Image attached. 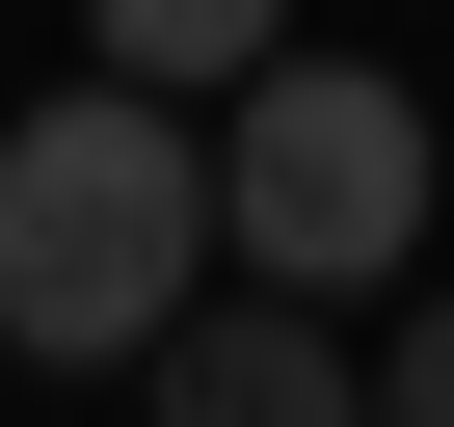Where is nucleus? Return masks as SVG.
I'll list each match as a JSON object with an SVG mask.
<instances>
[{"instance_id": "1", "label": "nucleus", "mask_w": 454, "mask_h": 427, "mask_svg": "<svg viewBox=\"0 0 454 427\" xmlns=\"http://www.w3.org/2000/svg\"><path fill=\"white\" fill-rule=\"evenodd\" d=\"M187 268H214V134H187V81H107L81 54L27 134H0V347L27 374H134Z\"/></svg>"}, {"instance_id": "2", "label": "nucleus", "mask_w": 454, "mask_h": 427, "mask_svg": "<svg viewBox=\"0 0 454 427\" xmlns=\"http://www.w3.org/2000/svg\"><path fill=\"white\" fill-rule=\"evenodd\" d=\"M214 241L294 268V294H401L454 241V107H401L374 54H268L214 81Z\"/></svg>"}, {"instance_id": "3", "label": "nucleus", "mask_w": 454, "mask_h": 427, "mask_svg": "<svg viewBox=\"0 0 454 427\" xmlns=\"http://www.w3.org/2000/svg\"><path fill=\"white\" fill-rule=\"evenodd\" d=\"M134 400H160V427H348V400H374V347H348V294H294V268H241V241H214V268L160 294Z\"/></svg>"}, {"instance_id": "4", "label": "nucleus", "mask_w": 454, "mask_h": 427, "mask_svg": "<svg viewBox=\"0 0 454 427\" xmlns=\"http://www.w3.org/2000/svg\"><path fill=\"white\" fill-rule=\"evenodd\" d=\"M268 27H294V0H81V54H107V81H187V107L268 81Z\"/></svg>"}, {"instance_id": "5", "label": "nucleus", "mask_w": 454, "mask_h": 427, "mask_svg": "<svg viewBox=\"0 0 454 427\" xmlns=\"http://www.w3.org/2000/svg\"><path fill=\"white\" fill-rule=\"evenodd\" d=\"M374 400H401V427H454V241L401 268V321H374Z\"/></svg>"}]
</instances>
